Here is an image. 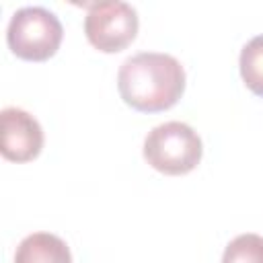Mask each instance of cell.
<instances>
[{"label": "cell", "instance_id": "3957f363", "mask_svg": "<svg viewBox=\"0 0 263 263\" xmlns=\"http://www.w3.org/2000/svg\"><path fill=\"white\" fill-rule=\"evenodd\" d=\"M64 37V27L60 18L43 6L18 8L8 23L6 43L10 51L27 62L49 60Z\"/></svg>", "mask_w": 263, "mask_h": 263}, {"label": "cell", "instance_id": "5b68a950", "mask_svg": "<svg viewBox=\"0 0 263 263\" xmlns=\"http://www.w3.org/2000/svg\"><path fill=\"white\" fill-rule=\"evenodd\" d=\"M2 119V156L12 162H29L43 148V129L39 121L18 107H6Z\"/></svg>", "mask_w": 263, "mask_h": 263}, {"label": "cell", "instance_id": "6da1fadb", "mask_svg": "<svg viewBox=\"0 0 263 263\" xmlns=\"http://www.w3.org/2000/svg\"><path fill=\"white\" fill-rule=\"evenodd\" d=\"M117 88L123 103L136 111H166L185 92V70L168 53L140 51L121 64Z\"/></svg>", "mask_w": 263, "mask_h": 263}, {"label": "cell", "instance_id": "277c9868", "mask_svg": "<svg viewBox=\"0 0 263 263\" xmlns=\"http://www.w3.org/2000/svg\"><path fill=\"white\" fill-rule=\"evenodd\" d=\"M138 27L140 21L136 8L119 0L95 2L84 16V35L88 43L103 53L125 49L136 39Z\"/></svg>", "mask_w": 263, "mask_h": 263}, {"label": "cell", "instance_id": "8992f818", "mask_svg": "<svg viewBox=\"0 0 263 263\" xmlns=\"http://www.w3.org/2000/svg\"><path fill=\"white\" fill-rule=\"evenodd\" d=\"M14 263H72V253L60 236L33 232L18 242Z\"/></svg>", "mask_w": 263, "mask_h": 263}, {"label": "cell", "instance_id": "ba28073f", "mask_svg": "<svg viewBox=\"0 0 263 263\" xmlns=\"http://www.w3.org/2000/svg\"><path fill=\"white\" fill-rule=\"evenodd\" d=\"M222 263H263V236L253 232L238 234L226 245Z\"/></svg>", "mask_w": 263, "mask_h": 263}, {"label": "cell", "instance_id": "52a82bcc", "mask_svg": "<svg viewBox=\"0 0 263 263\" xmlns=\"http://www.w3.org/2000/svg\"><path fill=\"white\" fill-rule=\"evenodd\" d=\"M238 68L247 88L257 97H263V35L253 37L242 47Z\"/></svg>", "mask_w": 263, "mask_h": 263}, {"label": "cell", "instance_id": "7a4b0ae2", "mask_svg": "<svg viewBox=\"0 0 263 263\" xmlns=\"http://www.w3.org/2000/svg\"><path fill=\"white\" fill-rule=\"evenodd\" d=\"M203 154L199 134L183 121H166L152 127L144 140L146 162L164 175L191 173Z\"/></svg>", "mask_w": 263, "mask_h": 263}]
</instances>
